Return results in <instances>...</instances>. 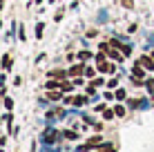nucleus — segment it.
<instances>
[{
	"label": "nucleus",
	"mask_w": 154,
	"mask_h": 152,
	"mask_svg": "<svg viewBox=\"0 0 154 152\" xmlns=\"http://www.w3.org/2000/svg\"><path fill=\"white\" fill-rule=\"evenodd\" d=\"M98 145H100V137H89V139H87V141H85V143L81 145V148H78V150H81V152H85V150L98 148Z\"/></svg>",
	"instance_id": "obj_1"
},
{
	"label": "nucleus",
	"mask_w": 154,
	"mask_h": 152,
	"mask_svg": "<svg viewBox=\"0 0 154 152\" xmlns=\"http://www.w3.org/2000/svg\"><path fill=\"white\" fill-rule=\"evenodd\" d=\"M58 139V132L56 130H45V134H42V143H54V141Z\"/></svg>",
	"instance_id": "obj_2"
},
{
	"label": "nucleus",
	"mask_w": 154,
	"mask_h": 152,
	"mask_svg": "<svg viewBox=\"0 0 154 152\" xmlns=\"http://www.w3.org/2000/svg\"><path fill=\"white\" fill-rule=\"evenodd\" d=\"M96 67H98V72H114V65L105 63V60H96Z\"/></svg>",
	"instance_id": "obj_3"
},
{
	"label": "nucleus",
	"mask_w": 154,
	"mask_h": 152,
	"mask_svg": "<svg viewBox=\"0 0 154 152\" xmlns=\"http://www.w3.org/2000/svg\"><path fill=\"white\" fill-rule=\"evenodd\" d=\"M139 63L143 67H147V70H154V56H152V58H150V56H141Z\"/></svg>",
	"instance_id": "obj_4"
},
{
	"label": "nucleus",
	"mask_w": 154,
	"mask_h": 152,
	"mask_svg": "<svg viewBox=\"0 0 154 152\" xmlns=\"http://www.w3.org/2000/svg\"><path fill=\"white\" fill-rule=\"evenodd\" d=\"M49 76L51 78H65V76H69V72H65V70H51Z\"/></svg>",
	"instance_id": "obj_5"
},
{
	"label": "nucleus",
	"mask_w": 154,
	"mask_h": 152,
	"mask_svg": "<svg viewBox=\"0 0 154 152\" xmlns=\"http://www.w3.org/2000/svg\"><path fill=\"white\" fill-rule=\"evenodd\" d=\"M96 152H116V148H114L112 143H100Z\"/></svg>",
	"instance_id": "obj_6"
},
{
	"label": "nucleus",
	"mask_w": 154,
	"mask_h": 152,
	"mask_svg": "<svg viewBox=\"0 0 154 152\" xmlns=\"http://www.w3.org/2000/svg\"><path fill=\"white\" fill-rule=\"evenodd\" d=\"M85 74V70H83V65H74L72 70H69V76H81Z\"/></svg>",
	"instance_id": "obj_7"
},
{
	"label": "nucleus",
	"mask_w": 154,
	"mask_h": 152,
	"mask_svg": "<svg viewBox=\"0 0 154 152\" xmlns=\"http://www.w3.org/2000/svg\"><path fill=\"white\" fill-rule=\"evenodd\" d=\"M11 65H14V63H11V56H5V58H2V67H5V70H11Z\"/></svg>",
	"instance_id": "obj_8"
},
{
	"label": "nucleus",
	"mask_w": 154,
	"mask_h": 152,
	"mask_svg": "<svg viewBox=\"0 0 154 152\" xmlns=\"http://www.w3.org/2000/svg\"><path fill=\"white\" fill-rule=\"evenodd\" d=\"M65 137H67V139H78V134L74 132V130H67V132H65Z\"/></svg>",
	"instance_id": "obj_9"
},
{
	"label": "nucleus",
	"mask_w": 154,
	"mask_h": 152,
	"mask_svg": "<svg viewBox=\"0 0 154 152\" xmlns=\"http://www.w3.org/2000/svg\"><path fill=\"white\" fill-rule=\"evenodd\" d=\"M121 5H123V7H127V9H132V5H134V0H121Z\"/></svg>",
	"instance_id": "obj_10"
},
{
	"label": "nucleus",
	"mask_w": 154,
	"mask_h": 152,
	"mask_svg": "<svg viewBox=\"0 0 154 152\" xmlns=\"http://www.w3.org/2000/svg\"><path fill=\"white\" fill-rule=\"evenodd\" d=\"M114 112H116V116H125V110L121 107V105H119V107H114Z\"/></svg>",
	"instance_id": "obj_11"
},
{
	"label": "nucleus",
	"mask_w": 154,
	"mask_h": 152,
	"mask_svg": "<svg viewBox=\"0 0 154 152\" xmlns=\"http://www.w3.org/2000/svg\"><path fill=\"white\" fill-rule=\"evenodd\" d=\"M60 96H63V94H58V92H51V94H49V98H51V101H58Z\"/></svg>",
	"instance_id": "obj_12"
},
{
	"label": "nucleus",
	"mask_w": 154,
	"mask_h": 152,
	"mask_svg": "<svg viewBox=\"0 0 154 152\" xmlns=\"http://www.w3.org/2000/svg\"><path fill=\"white\" fill-rule=\"evenodd\" d=\"M5 105H7V110H11L14 107V101H11V98H5Z\"/></svg>",
	"instance_id": "obj_13"
},
{
	"label": "nucleus",
	"mask_w": 154,
	"mask_h": 152,
	"mask_svg": "<svg viewBox=\"0 0 154 152\" xmlns=\"http://www.w3.org/2000/svg\"><path fill=\"white\" fill-rule=\"evenodd\" d=\"M116 98H119V101H121V98H125V92L123 90H116Z\"/></svg>",
	"instance_id": "obj_14"
},
{
	"label": "nucleus",
	"mask_w": 154,
	"mask_h": 152,
	"mask_svg": "<svg viewBox=\"0 0 154 152\" xmlns=\"http://www.w3.org/2000/svg\"><path fill=\"white\" fill-rule=\"evenodd\" d=\"M107 85H109V87H116V85H119V78H112V81H109Z\"/></svg>",
	"instance_id": "obj_15"
},
{
	"label": "nucleus",
	"mask_w": 154,
	"mask_h": 152,
	"mask_svg": "<svg viewBox=\"0 0 154 152\" xmlns=\"http://www.w3.org/2000/svg\"><path fill=\"white\" fill-rule=\"evenodd\" d=\"M36 36H38V38L42 36V25H38V27H36Z\"/></svg>",
	"instance_id": "obj_16"
},
{
	"label": "nucleus",
	"mask_w": 154,
	"mask_h": 152,
	"mask_svg": "<svg viewBox=\"0 0 154 152\" xmlns=\"http://www.w3.org/2000/svg\"><path fill=\"white\" fill-rule=\"evenodd\" d=\"M147 90H150V92H154V83H152V81L147 83Z\"/></svg>",
	"instance_id": "obj_17"
},
{
	"label": "nucleus",
	"mask_w": 154,
	"mask_h": 152,
	"mask_svg": "<svg viewBox=\"0 0 154 152\" xmlns=\"http://www.w3.org/2000/svg\"><path fill=\"white\" fill-rule=\"evenodd\" d=\"M36 2H40V0H36Z\"/></svg>",
	"instance_id": "obj_18"
},
{
	"label": "nucleus",
	"mask_w": 154,
	"mask_h": 152,
	"mask_svg": "<svg viewBox=\"0 0 154 152\" xmlns=\"http://www.w3.org/2000/svg\"><path fill=\"white\" fill-rule=\"evenodd\" d=\"M0 5H2V0H0Z\"/></svg>",
	"instance_id": "obj_19"
}]
</instances>
